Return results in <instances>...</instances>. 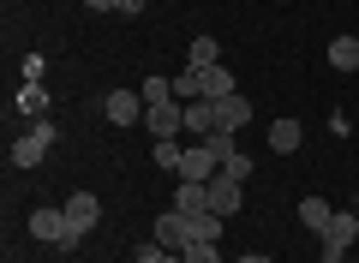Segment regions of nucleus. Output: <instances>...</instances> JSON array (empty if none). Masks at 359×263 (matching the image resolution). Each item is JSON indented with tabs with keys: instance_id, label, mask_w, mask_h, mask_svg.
<instances>
[{
	"instance_id": "39448f33",
	"label": "nucleus",
	"mask_w": 359,
	"mask_h": 263,
	"mask_svg": "<svg viewBox=\"0 0 359 263\" xmlns=\"http://www.w3.org/2000/svg\"><path fill=\"white\" fill-rule=\"evenodd\" d=\"M216 174H222V162H216V150H210V144L186 150V162H180V180H198V186H210Z\"/></svg>"
},
{
	"instance_id": "cd10ccee",
	"label": "nucleus",
	"mask_w": 359,
	"mask_h": 263,
	"mask_svg": "<svg viewBox=\"0 0 359 263\" xmlns=\"http://www.w3.org/2000/svg\"><path fill=\"white\" fill-rule=\"evenodd\" d=\"M240 263H269V257H264V251H245V257H240Z\"/></svg>"
},
{
	"instance_id": "ddd939ff",
	"label": "nucleus",
	"mask_w": 359,
	"mask_h": 263,
	"mask_svg": "<svg viewBox=\"0 0 359 263\" xmlns=\"http://www.w3.org/2000/svg\"><path fill=\"white\" fill-rule=\"evenodd\" d=\"M30 234L48 239V245H60V234H66V210H36V215H30Z\"/></svg>"
},
{
	"instance_id": "a211bd4d",
	"label": "nucleus",
	"mask_w": 359,
	"mask_h": 263,
	"mask_svg": "<svg viewBox=\"0 0 359 263\" xmlns=\"http://www.w3.org/2000/svg\"><path fill=\"white\" fill-rule=\"evenodd\" d=\"M222 222H228V215H216V210L192 215V239H210V245H216V239H222Z\"/></svg>"
},
{
	"instance_id": "c756f323",
	"label": "nucleus",
	"mask_w": 359,
	"mask_h": 263,
	"mask_svg": "<svg viewBox=\"0 0 359 263\" xmlns=\"http://www.w3.org/2000/svg\"><path fill=\"white\" fill-rule=\"evenodd\" d=\"M353 210H359V203H353Z\"/></svg>"
},
{
	"instance_id": "6ab92c4d",
	"label": "nucleus",
	"mask_w": 359,
	"mask_h": 263,
	"mask_svg": "<svg viewBox=\"0 0 359 263\" xmlns=\"http://www.w3.org/2000/svg\"><path fill=\"white\" fill-rule=\"evenodd\" d=\"M192 66H222V48H216V36H192V54H186Z\"/></svg>"
},
{
	"instance_id": "7c9ffc66",
	"label": "nucleus",
	"mask_w": 359,
	"mask_h": 263,
	"mask_svg": "<svg viewBox=\"0 0 359 263\" xmlns=\"http://www.w3.org/2000/svg\"><path fill=\"white\" fill-rule=\"evenodd\" d=\"M353 78H359V72H353Z\"/></svg>"
},
{
	"instance_id": "f03ea898",
	"label": "nucleus",
	"mask_w": 359,
	"mask_h": 263,
	"mask_svg": "<svg viewBox=\"0 0 359 263\" xmlns=\"http://www.w3.org/2000/svg\"><path fill=\"white\" fill-rule=\"evenodd\" d=\"M54 138H60V132H54L48 120H36L25 138H13V168H36L42 156H48V144H54Z\"/></svg>"
},
{
	"instance_id": "7ed1b4c3",
	"label": "nucleus",
	"mask_w": 359,
	"mask_h": 263,
	"mask_svg": "<svg viewBox=\"0 0 359 263\" xmlns=\"http://www.w3.org/2000/svg\"><path fill=\"white\" fill-rule=\"evenodd\" d=\"M144 126H150L156 138H174V132H186V102H150V108H144Z\"/></svg>"
},
{
	"instance_id": "5701e85b",
	"label": "nucleus",
	"mask_w": 359,
	"mask_h": 263,
	"mask_svg": "<svg viewBox=\"0 0 359 263\" xmlns=\"http://www.w3.org/2000/svg\"><path fill=\"white\" fill-rule=\"evenodd\" d=\"M222 174H228V180H252V156H245V150H233L228 162H222Z\"/></svg>"
},
{
	"instance_id": "0eeeda50",
	"label": "nucleus",
	"mask_w": 359,
	"mask_h": 263,
	"mask_svg": "<svg viewBox=\"0 0 359 263\" xmlns=\"http://www.w3.org/2000/svg\"><path fill=\"white\" fill-rule=\"evenodd\" d=\"M66 222H72L78 234H90V227L102 222V203L90 198V191H72V198H66Z\"/></svg>"
},
{
	"instance_id": "9d476101",
	"label": "nucleus",
	"mask_w": 359,
	"mask_h": 263,
	"mask_svg": "<svg viewBox=\"0 0 359 263\" xmlns=\"http://www.w3.org/2000/svg\"><path fill=\"white\" fill-rule=\"evenodd\" d=\"M299 138H306V126H299V120H276V126H269V150H276V156H294Z\"/></svg>"
},
{
	"instance_id": "aec40b11",
	"label": "nucleus",
	"mask_w": 359,
	"mask_h": 263,
	"mask_svg": "<svg viewBox=\"0 0 359 263\" xmlns=\"http://www.w3.org/2000/svg\"><path fill=\"white\" fill-rule=\"evenodd\" d=\"M138 96H144V108H150V102H168V96H174V78H144Z\"/></svg>"
},
{
	"instance_id": "4468645a",
	"label": "nucleus",
	"mask_w": 359,
	"mask_h": 263,
	"mask_svg": "<svg viewBox=\"0 0 359 263\" xmlns=\"http://www.w3.org/2000/svg\"><path fill=\"white\" fill-rule=\"evenodd\" d=\"M330 66L335 72H359V36H335L330 42Z\"/></svg>"
},
{
	"instance_id": "b1692460",
	"label": "nucleus",
	"mask_w": 359,
	"mask_h": 263,
	"mask_svg": "<svg viewBox=\"0 0 359 263\" xmlns=\"http://www.w3.org/2000/svg\"><path fill=\"white\" fill-rule=\"evenodd\" d=\"M210 150H216V162H228V156H233V132H210Z\"/></svg>"
},
{
	"instance_id": "412c9836",
	"label": "nucleus",
	"mask_w": 359,
	"mask_h": 263,
	"mask_svg": "<svg viewBox=\"0 0 359 263\" xmlns=\"http://www.w3.org/2000/svg\"><path fill=\"white\" fill-rule=\"evenodd\" d=\"M18 108H25V114H42V108H48V90H42V84H25V90H18Z\"/></svg>"
},
{
	"instance_id": "f3484780",
	"label": "nucleus",
	"mask_w": 359,
	"mask_h": 263,
	"mask_svg": "<svg viewBox=\"0 0 359 263\" xmlns=\"http://www.w3.org/2000/svg\"><path fill=\"white\" fill-rule=\"evenodd\" d=\"M180 162H186V150H180V138H156V168H168V174H180Z\"/></svg>"
},
{
	"instance_id": "9b49d317",
	"label": "nucleus",
	"mask_w": 359,
	"mask_h": 263,
	"mask_svg": "<svg viewBox=\"0 0 359 263\" xmlns=\"http://www.w3.org/2000/svg\"><path fill=\"white\" fill-rule=\"evenodd\" d=\"M198 72H204V96H198V102H222V96H233V72H228V66H198Z\"/></svg>"
},
{
	"instance_id": "2eb2a0df",
	"label": "nucleus",
	"mask_w": 359,
	"mask_h": 263,
	"mask_svg": "<svg viewBox=\"0 0 359 263\" xmlns=\"http://www.w3.org/2000/svg\"><path fill=\"white\" fill-rule=\"evenodd\" d=\"M186 132H216V102H186Z\"/></svg>"
},
{
	"instance_id": "a878e982",
	"label": "nucleus",
	"mask_w": 359,
	"mask_h": 263,
	"mask_svg": "<svg viewBox=\"0 0 359 263\" xmlns=\"http://www.w3.org/2000/svg\"><path fill=\"white\" fill-rule=\"evenodd\" d=\"M90 13H120V0H84Z\"/></svg>"
},
{
	"instance_id": "393cba45",
	"label": "nucleus",
	"mask_w": 359,
	"mask_h": 263,
	"mask_svg": "<svg viewBox=\"0 0 359 263\" xmlns=\"http://www.w3.org/2000/svg\"><path fill=\"white\" fill-rule=\"evenodd\" d=\"M162 257H168V251H162V245L150 239V245H138V257H132V263H162Z\"/></svg>"
},
{
	"instance_id": "f8f14e48",
	"label": "nucleus",
	"mask_w": 359,
	"mask_h": 263,
	"mask_svg": "<svg viewBox=\"0 0 359 263\" xmlns=\"http://www.w3.org/2000/svg\"><path fill=\"white\" fill-rule=\"evenodd\" d=\"M330 203H323V198H299V227H306V234H318L323 239V227H330Z\"/></svg>"
},
{
	"instance_id": "6e6552de",
	"label": "nucleus",
	"mask_w": 359,
	"mask_h": 263,
	"mask_svg": "<svg viewBox=\"0 0 359 263\" xmlns=\"http://www.w3.org/2000/svg\"><path fill=\"white\" fill-rule=\"evenodd\" d=\"M245 120H252V102H245L240 90H233V96H222V102H216V132H240Z\"/></svg>"
},
{
	"instance_id": "dca6fc26",
	"label": "nucleus",
	"mask_w": 359,
	"mask_h": 263,
	"mask_svg": "<svg viewBox=\"0 0 359 263\" xmlns=\"http://www.w3.org/2000/svg\"><path fill=\"white\" fill-rule=\"evenodd\" d=\"M204 96V72H198V66H186V72L174 78V102H198Z\"/></svg>"
},
{
	"instance_id": "423d86ee",
	"label": "nucleus",
	"mask_w": 359,
	"mask_h": 263,
	"mask_svg": "<svg viewBox=\"0 0 359 263\" xmlns=\"http://www.w3.org/2000/svg\"><path fill=\"white\" fill-rule=\"evenodd\" d=\"M108 120L114 126H138L144 120V96L138 90H108Z\"/></svg>"
},
{
	"instance_id": "f257e3e1",
	"label": "nucleus",
	"mask_w": 359,
	"mask_h": 263,
	"mask_svg": "<svg viewBox=\"0 0 359 263\" xmlns=\"http://www.w3.org/2000/svg\"><path fill=\"white\" fill-rule=\"evenodd\" d=\"M353 239H359V210H335L330 227H323V263H341Z\"/></svg>"
},
{
	"instance_id": "c85d7f7f",
	"label": "nucleus",
	"mask_w": 359,
	"mask_h": 263,
	"mask_svg": "<svg viewBox=\"0 0 359 263\" xmlns=\"http://www.w3.org/2000/svg\"><path fill=\"white\" fill-rule=\"evenodd\" d=\"M162 263H186V257H180V251H168V257H162Z\"/></svg>"
},
{
	"instance_id": "20e7f679",
	"label": "nucleus",
	"mask_w": 359,
	"mask_h": 263,
	"mask_svg": "<svg viewBox=\"0 0 359 263\" xmlns=\"http://www.w3.org/2000/svg\"><path fill=\"white\" fill-rule=\"evenodd\" d=\"M156 245H162V251H186V245H192V215L162 210V215H156Z\"/></svg>"
},
{
	"instance_id": "4be33fe9",
	"label": "nucleus",
	"mask_w": 359,
	"mask_h": 263,
	"mask_svg": "<svg viewBox=\"0 0 359 263\" xmlns=\"http://www.w3.org/2000/svg\"><path fill=\"white\" fill-rule=\"evenodd\" d=\"M180 257H186V263H222V251L210 245V239H192V245L180 251Z\"/></svg>"
},
{
	"instance_id": "bb28decb",
	"label": "nucleus",
	"mask_w": 359,
	"mask_h": 263,
	"mask_svg": "<svg viewBox=\"0 0 359 263\" xmlns=\"http://www.w3.org/2000/svg\"><path fill=\"white\" fill-rule=\"evenodd\" d=\"M144 13V0H120V18H138Z\"/></svg>"
},
{
	"instance_id": "1a4fd4ad",
	"label": "nucleus",
	"mask_w": 359,
	"mask_h": 263,
	"mask_svg": "<svg viewBox=\"0 0 359 263\" xmlns=\"http://www.w3.org/2000/svg\"><path fill=\"white\" fill-rule=\"evenodd\" d=\"M210 210H216V215H233V210H240V180H228V174L210 180Z\"/></svg>"
}]
</instances>
